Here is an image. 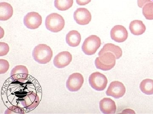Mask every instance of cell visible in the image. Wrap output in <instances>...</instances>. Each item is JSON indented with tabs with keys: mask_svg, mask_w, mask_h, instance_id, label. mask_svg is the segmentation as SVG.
<instances>
[{
	"mask_svg": "<svg viewBox=\"0 0 153 114\" xmlns=\"http://www.w3.org/2000/svg\"><path fill=\"white\" fill-rule=\"evenodd\" d=\"M52 49L45 44H39L36 46L33 52V59L37 62L42 64L49 63L52 59Z\"/></svg>",
	"mask_w": 153,
	"mask_h": 114,
	"instance_id": "obj_1",
	"label": "cell"
},
{
	"mask_svg": "<svg viewBox=\"0 0 153 114\" xmlns=\"http://www.w3.org/2000/svg\"><path fill=\"white\" fill-rule=\"evenodd\" d=\"M116 59V57L111 52L103 53L96 59V67L102 70H110L115 65Z\"/></svg>",
	"mask_w": 153,
	"mask_h": 114,
	"instance_id": "obj_2",
	"label": "cell"
},
{
	"mask_svg": "<svg viewBox=\"0 0 153 114\" xmlns=\"http://www.w3.org/2000/svg\"><path fill=\"white\" fill-rule=\"evenodd\" d=\"M45 25L49 31L52 32L57 33L64 28L65 20L63 17L59 14L52 13L46 18Z\"/></svg>",
	"mask_w": 153,
	"mask_h": 114,
	"instance_id": "obj_3",
	"label": "cell"
},
{
	"mask_svg": "<svg viewBox=\"0 0 153 114\" xmlns=\"http://www.w3.org/2000/svg\"><path fill=\"white\" fill-rule=\"evenodd\" d=\"M100 38L96 35H91L85 39L82 44V51L85 55L91 56L95 53L101 45Z\"/></svg>",
	"mask_w": 153,
	"mask_h": 114,
	"instance_id": "obj_4",
	"label": "cell"
},
{
	"mask_svg": "<svg viewBox=\"0 0 153 114\" xmlns=\"http://www.w3.org/2000/svg\"><path fill=\"white\" fill-rule=\"evenodd\" d=\"M89 83L92 88L100 91L105 89L108 83V80L103 74L96 72L90 75Z\"/></svg>",
	"mask_w": 153,
	"mask_h": 114,
	"instance_id": "obj_5",
	"label": "cell"
},
{
	"mask_svg": "<svg viewBox=\"0 0 153 114\" xmlns=\"http://www.w3.org/2000/svg\"><path fill=\"white\" fill-rule=\"evenodd\" d=\"M84 83L83 76L80 73H75L70 75L66 83V88L71 92L79 91Z\"/></svg>",
	"mask_w": 153,
	"mask_h": 114,
	"instance_id": "obj_6",
	"label": "cell"
},
{
	"mask_svg": "<svg viewBox=\"0 0 153 114\" xmlns=\"http://www.w3.org/2000/svg\"><path fill=\"white\" fill-rule=\"evenodd\" d=\"M42 17L36 12L28 13L24 19V24L30 29L38 28L42 24Z\"/></svg>",
	"mask_w": 153,
	"mask_h": 114,
	"instance_id": "obj_7",
	"label": "cell"
},
{
	"mask_svg": "<svg viewBox=\"0 0 153 114\" xmlns=\"http://www.w3.org/2000/svg\"><path fill=\"white\" fill-rule=\"evenodd\" d=\"M125 86L119 81H114L111 83L106 92V95L115 99L122 97L125 94Z\"/></svg>",
	"mask_w": 153,
	"mask_h": 114,
	"instance_id": "obj_8",
	"label": "cell"
},
{
	"mask_svg": "<svg viewBox=\"0 0 153 114\" xmlns=\"http://www.w3.org/2000/svg\"><path fill=\"white\" fill-rule=\"evenodd\" d=\"M74 18L77 24L80 25H86L90 23L91 20V15L87 9L79 8L74 12Z\"/></svg>",
	"mask_w": 153,
	"mask_h": 114,
	"instance_id": "obj_9",
	"label": "cell"
},
{
	"mask_svg": "<svg viewBox=\"0 0 153 114\" xmlns=\"http://www.w3.org/2000/svg\"><path fill=\"white\" fill-rule=\"evenodd\" d=\"M72 56L69 52H60L54 58L53 64L56 68L62 69L68 66L72 61Z\"/></svg>",
	"mask_w": 153,
	"mask_h": 114,
	"instance_id": "obj_10",
	"label": "cell"
},
{
	"mask_svg": "<svg viewBox=\"0 0 153 114\" xmlns=\"http://www.w3.org/2000/svg\"><path fill=\"white\" fill-rule=\"evenodd\" d=\"M29 72L25 66L18 65L13 68L11 72V77L14 80L24 83L27 78Z\"/></svg>",
	"mask_w": 153,
	"mask_h": 114,
	"instance_id": "obj_11",
	"label": "cell"
},
{
	"mask_svg": "<svg viewBox=\"0 0 153 114\" xmlns=\"http://www.w3.org/2000/svg\"><path fill=\"white\" fill-rule=\"evenodd\" d=\"M111 39L117 42H123L128 37V33L125 27L121 25H117L111 31Z\"/></svg>",
	"mask_w": 153,
	"mask_h": 114,
	"instance_id": "obj_12",
	"label": "cell"
},
{
	"mask_svg": "<svg viewBox=\"0 0 153 114\" xmlns=\"http://www.w3.org/2000/svg\"><path fill=\"white\" fill-rule=\"evenodd\" d=\"M40 99L36 93L30 92L24 98L21 104L24 107L28 110L35 109L39 105Z\"/></svg>",
	"mask_w": 153,
	"mask_h": 114,
	"instance_id": "obj_13",
	"label": "cell"
},
{
	"mask_svg": "<svg viewBox=\"0 0 153 114\" xmlns=\"http://www.w3.org/2000/svg\"><path fill=\"white\" fill-rule=\"evenodd\" d=\"M100 108L103 113L114 114L116 111V106L114 101L110 99L105 98L100 102Z\"/></svg>",
	"mask_w": 153,
	"mask_h": 114,
	"instance_id": "obj_14",
	"label": "cell"
},
{
	"mask_svg": "<svg viewBox=\"0 0 153 114\" xmlns=\"http://www.w3.org/2000/svg\"><path fill=\"white\" fill-rule=\"evenodd\" d=\"M106 52L112 53L115 56L116 59H118L120 58L123 54L122 50L120 47L111 43L105 44L98 53L99 56Z\"/></svg>",
	"mask_w": 153,
	"mask_h": 114,
	"instance_id": "obj_15",
	"label": "cell"
},
{
	"mask_svg": "<svg viewBox=\"0 0 153 114\" xmlns=\"http://www.w3.org/2000/svg\"><path fill=\"white\" fill-rule=\"evenodd\" d=\"M13 13V7L6 2L0 4V20L6 21L10 18Z\"/></svg>",
	"mask_w": 153,
	"mask_h": 114,
	"instance_id": "obj_16",
	"label": "cell"
},
{
	"mask_svg": "<svg viewBox=\"0 0 153 114\" xmlns=\"http://www.w3.org/2000/svg\"><path fill=\"white\" fill-rule=\"evenodd\" d=\"M80 34L77 31H70L66 36V42L68 45L71 47L78 46L81 42Z\"/></svg>",
	"mask_w": 153,
	"mask_h": 114,
	"instance_id": "obj_17",
	"label": "cell"
},
{
	"mask_svg": "<svg viewBox=\"0 0 153 114\" xmlns=\"http://www.w3.org/2000/svg\"><path fill=\"white\" fill-rule=\"evenodd\" d=\"M129 30L133 34L141 35L145 33L146 27L142 21L135 20L131 21L130 24Z\"/></svg>",
	"mask_w": 153,
	"mask_h": 114,
	"instance_id": "obj_18",
	"label": "cell"
},
{
	"mask_svg": "<svg viewBox=\"0 0 153 114\" xmlns=\"http://www.w3.org/2000/svg\"><path fill=\"white\" fill-rule=\"evenodd\" d=\"M140 88L146 94H153V80L149 79L143 80L140 85Z\"/></svg>",
	"mask_w": 153,
	"mask_h": 114,
	"instance_id": "obj_19",
	"label": "cell"
},
{
	"mask_svg": "<svg viewBox=\"0 0 153 114\" xmlns=\"http://www.w3.org/2000/svg\"><path fill=\"white\" fill-rule=\"evenodd\" d=\"M73 0H55V7L60 11H66L71 7Z\"/></svg>",
	"mask_w": 153,
	"mask_h": 114,
	"instance_id": "obj_20",
	"label": "cell"
},
{
	"mask_svg": "<svg viewBox=\"0 0 153 114\" xmlns=\"http://www.w3.org/2000/svg\"><path fill=\"white\" fill-rule=\"evenodd\" d=\"M143 14L147 20H153V1H151L145 4L143 7Z\"/></svg>",
	"mask_w": 153,
	"mask_h": 114,
	"instance_id": "obj_21",
	"label": "cell"
},
{
	"mask_svg": "<svg viewBox=\"0 0 153 114\" xmlns=\"http://www.w3.org/2000/svg\"><path fill=\"white\" fill-rule=\"evenodd\" d=\"M25 111L19 107L13 106L9 107L5 112V114H24Z\"/></svg>",
	"mask_w": 153,
	"mask_h": 114,
	"instance_id": "obj_22",
	"label": "cell"
},
{
	"mask_svg": "<svg viewBox=\"0 0 153 114\" xmlns=\"http://www.w3.org/2000/svg\"><path fill=\"white\" fill-rule=\"evenodd\" d=\"M10 67V64L8 61L4 59H0V74L5 73Z\"/></svg>",
	"mask_w": 153,
	"mask_h": 114,
	"instance_id": "obj_23",
	"label": "cell"
},
{
	"mask_svg": "<svg viewBox=\"0 0 153 114\" xmlns=\"http://www.w3.org/2000/svg\"><path fill=\"white\" fill-rule=\"evenodd\" d=\"M10 50L8 44L4 42H0V56H3L7 54Z\"/></svg>",
	"mask_w": 153,
	"mask_h": 114,
	"instance_id": "obj_24",
	"label": "cell"
},
{
	"mask_svg": "<svg viewBox=\"0 0 153 114\" xmlns=\"http://www.w3.org/2000/svg\"><path fill=\"white\" fill-rule=\"evenodd\" d=\"M91 0H76L77 4L79 6H85L91 1Z\"/></svg>",
	"mask_w": 153,
	"mask_h": 114,
	"instance_id": "obj_25",
	"label": "cell"
},
{
	"mask_svg": "<svg viewBox=\"0 0 153 114\" xmlns=\"http://www.w3.org/2000/svg\"><path fill=\"white\" fill-rule=\"evenodd\" d=\"M151 1V0H137L138 6L140 8H143L145 4Z\"/></svg>",
	"mask_w": 153,
	"mask_h": 114,
	"instance_id": "obj_26",
	"label": "cell"
},
{
	"mask_svg": "<svg viewBox=\"0 0 153 114\" xmlns=\"http://www.w3.org/2000/svg\"><path fill=\"white\" fill-rule=\"evenodd\" d=\"M152 1H153V0H152Z\"/></svg>",
	"mask_w": 153,
	"mask_h": 114,
	"instance_id": "obj_27",
	"label": "cell"
}]
</instances>
